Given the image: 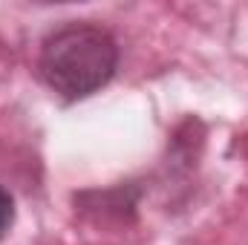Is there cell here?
Here are the masks:
<instances>
[{
  "instance_id": "2",
  "label": "cell",
  "mask_w": 248,
  "mask_h": 245,
  "mask_svg": "<svg viewBox=\"0 0 248 245\" xmlns=\"http://www.w3.org/2000/svg\"><path fill=\"white\" fill-rule=\"evenodd\" d=\"M12 225H15V199H12V193L0 184V240L9 234Z\"/></svg>"
},
{
  "instance_id": "1",
  "label": "cell",
  "mask_w": 248,
  "mask_h": 245,
  "mask_svg": "<svg viewBox=\"0 0 248 245\" xmlns=\"http://www.w3.org/2000/svg\"><path fill=\"white\" fill-rule=\"evenodd\" d=\"M119 69L116 38L95 23L69 20L49 32L38 52L41 81L63 101H81L113 81Z\"/></svg>"
}]
</instances>
